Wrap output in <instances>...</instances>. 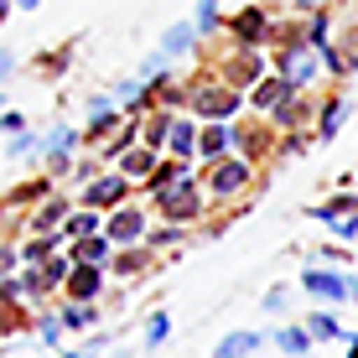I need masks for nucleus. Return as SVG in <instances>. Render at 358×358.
Here are the masks:
<instances>
[{"label": "nucleus", "instance_id": "nucleus-28", "mask_svg": "<svg viewBox=\"0 0 358 358\" xmlns=\"http://www.w3.org/2000/svg\"><path fill=\"white\" fill-rule=\"evenodd\" d=\"M83 145H89V135L73 130V125H57L52 135H47V151H63V156H78Z\"/></svg>", "mask_w": 358, "mask_h": 358}, {"label": "nucleus", "instance_id": "nucleus-6", "mask_svg": "<svg viewBox=\"0 0 358 358\" xmlns=\"http://www.w3.org/2000/svg\"><path fill=\"white\" fill-rule=\"evenodd\" d=\"M130 177H120V171H99V177L83 187V208H94V213H120V208H130Z\"/></svg>", "mask_w": 358, "mask_h": 358}, {"label": "nucleus", "instance_id": "nucleus-24", "mask_svg": "<svg viewBox=\"0 0 358 358\" xmlns=\"http://www.w3.org/2000/svg\"><path fill=\"white\" fill-rule=\"evenodd\" d=\"M192 27H197V36H218V31H229V16L213 6V0H203V6H192Z\"/></svg>", "mask_w": 358, "mask_h": 358}, {"label": "nucleus", "instance_id": "nucleus-10", "mask_svg": "<svg viewBox=\"0 0 358 358\" xmlns=\"http://www.w3.org/2000/svg\"><path fill=\"white\" fill-rule=\"evenodd\" d=\"M68 218H73V203L63 192H52L42 208H31V213H27V229H31V239H52V234H63Z\"/></svg>", "mask_w": 358, "mask_h": 358}, {"label": "nucleus", "instance_id": "nucleus-31", "mask_svg": "<svg viewBox=\"0 0 358 358\" xmlns=\"http://www.w3.org/2000/svg\"><path fill=\"white\" fill-rule=\"evenodd\" d=\"M36 151H47V135H16V141H6V156H10V162L36 156Z\"/></svg>", "mask_w": 358, "mask_h": 358}, {"label": "nucleus", "instance_id": "nucleus-15", "mask_svg": "<svg viewBox=\"0 0 358 358\" xmlns=\"http://www.w3.org/2000/svg\"><path fill=\"white\" fill-rule=\"evenodd\" d=\"M275 151V130L270 125H239V156H250L255 166H260V156Z\"/></svg>", "mask_w": 358, "mask_h": 358}, {"label": "nucleus", "instance_id": "nucleus-23", "mask_svg": "<svg viewBox=\"0 0 358 358\" xmlns=\"http://www.w3.org/2000/svg\"><path fill=\"white\" fill-rule=\"evenodd\" d=\"M312 332H306V322H286V327H280L275 332V348L280 353H286V358H306V353H312Z\"/></svg>", "mask_w": 358, "mask_h": 358}, {"label": "nucleus", "instance_id": "nucleus-38", "mask_svg": "<svg viewBox=\"0 0 358 358\" xmlns=\"http://www.w3.org/2000/svg\"><path fill=\"white\" fill-rule=\"evenodd\" d=\"M63 358H94V353H89V348H78V353H63Z\"/></svg>", "mask_w": 358, "mask_h": 358}, {"label": "nucleus", "instance_id": "nucleus-16", "mask_svg": "<svg viewBox=\"0 0 358 358\" xmlns=\"http://www.w3.org/2000/svg\"><path fill=\"white\" fill-rule=\"evenodd\" d=\"M104 275H109V270H73V280H68V301H99V296H104Z\"/></svg>", "mask_w": 358, "mask_h": 358}, {"label": "nucleus", "instance_id": "nucleus-26", "mask_svg": "<svg viewBox=\"0 0 358 358\" xmlns=\"http://www.w3.org/2000/svg\"><path fill=\"white\" fill-rule=\"evenodd\" d=\"M301 322H306V332H312V338H322V343H338V338H348V332H343V322H338L332 312H306Z\"/></svg>", "mask_w": 358, "mask_h": 358}, {"label": "nucleus", "instance_id": "nucleus-12", "mask_svg": "<svg viewBox=\"0 0 358 358\" xmlns=\"http://www.w3.org/2000/svg\"><path fill=\"white\" fill-rule=\"evenodd\" d=\"M286 94H291V83L280 78V73H270V78H260V83H255L250 94H244V104H250V109H255L260 120H270V115H275L280 104H286Z\"/></svg>", "mask_w": 358, "mask_h": 358}, {"label": "nucleus", "instance_id": "nucleus-9", "mask_svg": "<svg viewBox=\"0 0 358 358\" xmlns=\"http://www.w3.org/2000/svg\"><path fill=\"white\" fill-rule=\"evenodd\" d=\"M229 31H234V42H239V47H260V42L275 36V16L260 10V6H244V10H234V16H229Z\"/></svg>", "mask_w": 358, "mask_h": 358}, {"label": "nucleus", "instance_id": "nucleus-4", "mask_svg": "<svg viewBox=\"0 0 358 358\" xmlns=\"http://www.w3.org/2000/svg\"><path fill=\"white\" fill-rule=\"evenodd\" d=\"M301 291H306V296H322L327 306H353V301H358V275H353V270L306 265V270H301Z\"/></svg>", "mask_w": 358, "mask_h": 358}, {"label": "nucleus", "instance_id": "nucleus-11", "mask_svg": "<svg viewBox=\"0 0 358 358\" xmlns=\"http://www.w3.org/2000/svg\"><path fill=\"white\" fill-rule=\"evenodd\" d=\"M197 141H203V120L177 115V120H171V145H166V156H171V162H192V166H197Z\"/></svg>", "mask_w": 358, "mask_h": 358}, {"label": "nucleus", "instance_id": "nucleus-27", "mask_svg": "<svg viewBox=\"0 0 358 358\" xmlns=\"http://www.w3.org/2000/svg\"><path fill=\"white\" fill-rule=\"evenodd\" d=\"M63 332H68V322H63L57 312H42V317H36V338H42V348L63 353Z\"/></svg>", "mask_w": 358, "mask_h": 358}, {"label": "nucleus", "instance_id": "nucleus-2", "mask_svg": "<svg viewBox=\"0 0 358 358\" xmlns=\"http://www.w3.org/2000/svg\"><path fill=\"white\" fill-rule=\"evenodd\" d=\"M203 187H208V203H244L255 187H265V177L250 156H229V162L203 166Z\"/></svg>", "mask_w": 358, "mask_h": 358}, {"label": "nucleus", "instance_id": "nucleus-30", "mask_svg": "<svg viewBox=\"0 0 358 358\" xmlns=\"http://www.w3.org/2000/svg\"><path fill=\"white\" fill-rule=\"evenodd\" d=\"M166 338H171V317L151 312L145 317V332H141V348H166Z\"/></svg>", "mask_w": 358, "mask_h": 358}, {"label": "nucleus", "instance_id": "nucleus-7", "mask_svg": "<svg viewBox=\"0 0 358 358\" xmlns=\"http://www.w3.org/2000/svg\"><path fill=\"white\" fill-rule=\"evenodd\" d=\"M317 115H322V99H317V94H301V89H291V94H286V104H280L275 115L265 120V125L275 130V135H296V130L312 125Z\"/></svg>", "mask_w": 358, "mask_h": 358}, {"label": "nucleus", "instance_id": "nucleus-17", "mask_svg": "<svg viewBox=\"0 0 358 358\" xmlns=\"http://www.w3.org/2000/svg\"><path fill=\"white\" fill-rule=\"evenodd\" d=\"M306 218H317V224H343V218H358V197L353 192H338L332 203H317V208H306Z\"/></svg>", "mask_w": 358, "mask_h": 358}, {"label": "nucleus", "instance_id": "nucleus-20", "mask_svg": "<svg viewBox=\"0 0 358 358\" xmlns=\"http://www.w3.org/2000/svg\"><path fill=\"white\" fill-rule=\"evenodd\" d=\"M197 42H203V36H197L192 21H177V27H166V31H162V52L171 57V63H177V57H187Z\"/></svg>", "mask_w": 358, "mask_h": 358}, {"label": "nucleus", "instance_id": "nucleus-1", "mask_svg": "<svg viewBox=\"0 0 358 358\" xmlns=\"http://www.w3.org/2000/svg\"><path fill=\"white\" fill-rule=\"evenodd\" d=\"M182 89H187V115L192 120H203V125H234V115H239L244 109V94L234 89V83H224L218 78V73H192L187 83H182Z\"/></svg>", "mask_w": 358, "mask_h": 358}, {"label": "nucleus", "instance_id": "nucleus-21", "mask_svg": "<svg viewBox=\"0 0 358 358\" xmlns=\"http://www.w3.org/2000/svg\"><path fill=\"white\" fill-rule=\"evenodd\" d=\"M260 348H265L260 332H229V338H218L213 358H260Z\"/></svg>", "mask_w": 358, "mask_h": 358}, {"label": "nucleus", "instance_id": "nucleus-34", "mask_svg": "<svg viewBox=\"0 0 358 358\" xmlns=\"http://www.w3.org/2000/svg\"><path fill=\"white\" fill-rule=\"evenodd\" d=\"M291 306V286H270L265 291V312H286Z\"/></svg>", "mask_w": 358, "mask_h": 358}, {"label": "nucleus", "instance_id": "nucleus-18", "mask_svg": "<svg viewBox=\"0 0 358 358\" xmlns=\"http://www.w3.org/2000/svg\"><path fill=\"white\" fill-rule=\"evenodd\" d=\"M162 162H166V156H151L145 145H135V151H130L115 171H120V177H130V182H151L156 171H162Z\"/></svg>", "mask_w": 358, "mask_h": 358}, {"label": "nucleus", "instance_id": "nucleus-29", "mask_svg": "<svg viewBox=\"0 0 358 358\" xmlns=\"http://www.w3.org/2000/svg\"><path fill=\"white\" fill-rule=\"evenodd\" d=\"M151 265H156V255H151V250H120L109 270H115V275H141V270H151Z\"/></svg>", "mask_w": 358, "mask_h": 358}, {"label": "nucleus", "instance_id": "nucleus-3", "mask_svg": "<svg viewBox=\"0 0 358 358\" xmlns=\"http://www.w3.org/2000/svg\"><path fill=\"white\" fill-rule=\"evenodd\" d=\"M275 73L291 83V89L312 94L317 73H327V68H322V52H317V47H306L301 36H296V42H280V52H275Z\"/></svg>", "mask_w": 358, "mask_h": 358}, {"label": "nucleus", "instance_id": "nucleus-37", "mask_svg": "<svg viewBox=\"0 0 358 358\" xmlns=\"http://www.w3.org/2000/svg\"><path fill=\"white\" fill-rule=\"evenodd\" d=\"M343 343H348V358H358V332H348Z\"/></svg>", "mask_w": 358, "mask_h": 358}, {"label": "nucleus", "instance_id": "nucleus-14", "mask_svg": "<svg viewBox=\"0 0 358 358\" xmlns=\"http://www.w3.org/2000/svg\"><path fill=\"white\" fill-rule=\"evenodd\" d=\"M348 115H353V104L343 94H327L322 99V115H317V141H332L343 125H348Z\"/></svg>", "mask_w": 358, "mask_h": 358}, {"label": "nucleus", "instance_id": "nucleus-13", "mask_svg": "<svg viewBox=\"0 0 358 358\" xmlns=\"http://www.w3.org/2000/svg\"><path fill=\"white\" fill-rule=\"evenodd\" d=\"M115 244H109V234H99V239H78V244H73V260H78L83 270H109V265H115Z\"/></svg>", "mask_w": 358, "mask_h": 358}, {"label": "nucleus", "instance_id": "nucleus-25", "mask_svg": "<svg viewBox=\"0 0 358 358\" xmlns=\"http://www.w3.org/2000/svg\"><path fill=\"white\" fill-rule=\"evenodd\" d=\"M182 239H187V229H182V224H156V229H151V239H145V250L162 260V255H166V250H177Z\"/></svg>", "mask_w": 358, "mask_h": 358}, {"label": "nucleus", "instance_id": "nucleus-33", "mask_svg": "<svg viewBox=\"0 0 358 358\" xmlns=\"http://www.w3.org/2000/svg\"><path fill=\"white\" fill-rule=\"evenodd\" d=\"M312 141H317V130H296V135L280 141V156H306V151H312Z\"/></svg>", "mask_w": 358, "mask_h": 358}, {"label": "nucleus", "instance_id": "nucleus-32", "mask_svg": "<svg viewBox=\"0 0 358 358\" xmlns=\"http://www.w3.org/2000/svg\"><path fill=\"white\" fill-rule=\"evenodd\" d=\"M317 260H322L327 270H353V250H348V244H322Z\"/></svg>", "mask_w": 358, "mask_h": 358}, {"label": "nucleus", "instance_id": "nucleus-22", "mask_svg": "<svg viewBox=\"0 0 358 358\" xmlns=\"http://www.w3.org/2000/svg\"><path fill=\"white\" fill-rule=\"evenodd\" d=\"M57 317L73 327V332H94V322H99V301H57Z\"/></svg>", "mask_w": 358, "mask_h": 358}, {"label": "nucleus", "instance_id": "nucleus-8", "mask_svg": "<svg viewBox=\"0 0 358 358\" xmlns=\"http://www.w3.org/2000/svg\"><path fill=\"white\" fill-rule=\"evenodd\" d=\"M151 213L145 208H120V213H109V244L115 250H145V239H151Z\"/></svg>", "mask_w": 358, "mask_h": 358}, {"label": "nucleus", "instance_id": "nucleus-35", "mask_svg": "<svg viewBox=\"0 0 358 358\" xmlns=\"http://www.w3.org/2000/svg\"><path fill=\"white\" fill-rule=\"evenodd\" d=\"M0 130H6L10 141H16V135H27V115H21V109H6V120H0Z\"/></svg>", "mask_w": 358, "mask_h": 358}, {"label": "nucleus", "instance_id": "nucleus-36", "mask_svg": "<svg viewBox=\"0 0 358 358\" xmlns=\"http://www.w3.org/2000/svg\"><path fill=\"white\" fill-rule=\"evenodd\" d=\"M115 94H89V115H115Z\"/></svg>", "mask_w": 358, "mask_h": 358}, {"label": "nucleus", "instance_id": "nucleus-5", "mask_svg": "<svg viewBox=\"0 0 358 358\" xmlns=\"http://www.w3.org/2000/svg\"><path fill=\"white\" fill-rule=\"evenodd\" d=\"M203 213H208V187H203V177H197V182H182V187L156 192V218H166V224H182V229H187L192 218H203Z\"/></svg>", "mask_w": 358, "mask_h": 358}, {"label": "nucleus", "instance_id": "nucleus-19", "mask_svg": "<svg viewBox=\"0 0 358 358\" xmlns=\"http://www.w3.org/2000/svg\"><path fill=\"white\" fill-rule=\"evenodd\" d=\"M104 229H109V218H104V213H94V208H73V218L63 224V234H68L73 244H78V239H99Z\"/></svg>", "mask_w": 358, "mask_h": 358}]
</instances>
